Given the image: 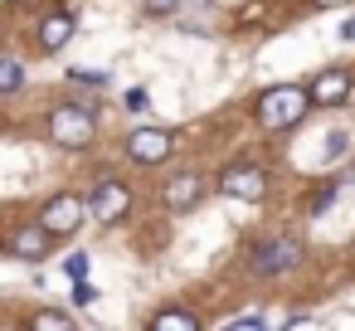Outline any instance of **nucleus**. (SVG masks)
Wrapping results in <instances>:
<instances>
[{"label":"nucleus","instance_id":"4","mask_svg":"<svg viewBox=\"0 0 355 331\" xmlns=\"http://www.w3.org/2000/svg\"><path fill=\"white\" fill-rule=\"evenodd\" d=\"M83 214H88V205H83L78 195H54V200L44 205V214H40V224H44L49 234H69V229L83 224Z\"/></svg>","mask_w":355,"mask_h":331},{"label":"nucleus","instance_id":"6","mask_svg":"<svg viewBox=\"0 0 355 331\" xmlns=\"http://www.w3.org/2000/svg\"><path fill=\"white\" fill-rule=\"evenodd\" d=\"M263 185H268V176L258 166H248V161H239V166H229L219 176V190L224 195H239V200H263Z\"/></svg>","mask_w":355,"mask_h":331},{"label":"nucleus","instance_id":"15","mask_svg":"<svg viewBox=\"0 0 355 331\" xmlns=\"http://www.w3.org/2000/svg\"><path fill=\"white\" fill-rule=\"evenodd\" d=\"M64 273H69L73 282H78V278H88V253H69V258H64Z\"/></svg>","mask_w":355,"mask_h":331},{"label":"nucleus","instance_id":"16","mask_svg":"<svg viewBox=\"0 0 355 331\" xmlns=\"http://www.w3.org/2000/svg\"><path fill=\"white\" fill-rule=\"evenodd\" d=\"M224 326H263V312H239V316H229Z\"/></svg>","mask_w":355,"mask_h":331},{"label":"nucleus","instance_id":"9","mask_svg":"<svg viewBox=\"0 0 355 331\" xmlns=\"http://www.w3.org/2000/svg\"><path fill=\"white\" fill-rule=\"evenodd\" d=\"M161 200H166V210H195V205L205 200V180H200V176H175V180L161 190Z\"/></svg>","mask_w":355,"mask_h":331},{"label":"nucleus","instance_id":"14","mask_svg":"<svg viewBox=\"0 0 355 331\" xmlns=\"http://www.w3.org/2000/svg\"><path fill=\"white\" fill-rule=\"evenodd\" d=\"M30 326H35V331H69V326H73V321H69V316H64V312H40V316H35V321H30Z\"/></svg>","mask_w":355,"mask_h":331},{"label":"nucleus","instance_id":"20","mask_svg":"<svg viewBox=\"0 0 355 331\" xmlns=\"http://www.w3.org/2000/svg\"><path fill=\"white\" fill-rule=\"evenodd\" d=\"M141 108H146V93L132 88V93H127V112H141Z\"/></svg>","mask_w":355,"mask_h":331},{"label":"nucleus","instance_id":"13","mask_svg":"<svg viewBox=\"0 0 355 331\" xmlns=\"http://www.w3.org/2000/svg\"><path fill=\"white\" fill-rule=\"evenodd\" d=\"M20 83H25V69L15 59H0V93H15Z\"/></svg>","mask_w":355,"mask_h":331},{"label":"nucleus","instance_id":"3","mask_svg":"<svg viewBox=\"0 0 355 331\" xmlns=\"http://www.w3.org/2000/svg\"><path fill=\"white\" fill-rule=\"evenodd\" d=\"M49 137L59 146H88L93 142V108H54L49 112Z\"/></svg>","mask_w":355,"mask_h":331},{"label":"nucleus","instance_id":"19","mask_svg":"<svg viewBox=\"0 0 355 331\" xmlns=\"http://www.w3.org/2000/svg\"><path fill=\"white\" fill-rule=\"evenodd\" d=\"M175 6H180V0H146V10H151V15H171Z\"/></svg>","mask_w":355,"mask_h":331},{"label":"nucleus","instance_id":"8","mask_svg":"<svg viewBox=\"0 0 355 331\" xmlns=\"http://www.w3.org/2000/svg\"><path fill=\"white\" fill-rule=\"evenodd\" d=\"M340 98H350V74L345 69H326L311 78V103L316 108H336Z\"/></svg>","mask_w":355,"mask_h":331},{"label":"nucleus","instance_id":"12","mask_svg":"<svg viewBox=\"0 0 355 331\" xmlns=\"http://www.w3.org/2000/svg\"><path fill=\"white\" fill-rule=\"evenodd\" d=\"M200 321L190 316V312H156V321H151V331H195Z\"/></svg>","mask_w":355,"mask_h":331},{"label":"nucleus","instance_id":"5","mask_svg":"<svg viewBox=\"0 0 355 331\" xmlns=\"http://www.w3.org/2000/svg\"><path fill=\"white\" fill-rule=\"evenodd\" d=\"M127 156H132L137 166H156V161H166V156H171V132H161V127L132 132V137H127Z\"/></svg>","mask_w":355,"mask_h":331},{"label":"nucleus","instance_id":"2","mask_svg":"<svg viewBox=\"0 0 355 331\" xmlns=\"http://www.w3.org/2000/svg\"><path fill=\"white\" fill-rule=\"evenodd\" d=\"M302 263V244L292 239V234H277V239H263L253 253H248V268L258 273V278H272V273H287V268H297Z\"/></svg>","mask_w":355,"mask_h":331},{"label":"nucleus","instance_id":"1","mask_svg":"<svg viewBox=\"0 0 355 331\" xmlns=\"http://www.w3.org/2000/svg\"><path fill=\"white\" fill-rule=\"evenodd\" d=\"M306 108H311V93L297 88V83H282V88H268V93L258 98V122H263L268 132H282V127L302 122Z\"/></svg>","mask_w":355,"mask_h":331},{"label":"nucleus","instance_id":"10","mask_svg":"<svg viewBox=\"0 0 355 331\" xmlns=\"http://www.w3.org/2000/svg\"><path fill=\"white\" fill-rule=\"evenodd\" d=\"M49 239H54V234H49L44 224H25V229L10 239V248H15L20 258H30V263H35V258H44V253H49Z\"/></svg>","mask_w":355,"mask_h":331},{"label":"nucleus","instance_id":"17","mask_svg":"<svg viewBox=\"0 0 355 331\" xmlns=\"http://www.w3.org/2000/svg\"><path fill=\"white\" fill-rule=\"evenodd\" d=\"M340 151H345V132H331V142H326V156H331V161H336V156H340Z\"/></svg>","mask_w":355,"mask_h":331},{"label":"nucleus","instance_id":"18","mask_svg":"<svg viewBox=\"0 0 355 331\" xmlns=\"http://www.w3.org/2000/svg\"><path fill=\"white\" fill-rule=\"evenodd\" d=\"M93 297H98V292H93V287H88V282H83V278H78V287H73V302H78V307H88V302H93Z\"/></svg>","mask_w":355,"mask_h":331},{"label":"nucleus","instance_id":"11","mask_svg":"<svg viewBox=\"0 0 355 331\" xmlns=\"http://www.w3.org/2000/svg\"><path fill=\"white\" fill-rule=\"evenodd\" d=\"M69 35H73V20H69V15H49V20L40 25V49L54 54V49L69 44Z\"/></svg>","mask_w":355,"mask_h":331},{"label":"nucleus","instance_id":"21","mask_svg":"<svg viewBox=\"0 0 355 331\" xmlns=\"http://www.w3.org/2000/svg\"><path fill=\"white\" fill-rule=\"evenodd\" d=\"M316 6H340V0H316Z\"/></svg>","mask_w":355,"mask_h":331},{"label":"nucleus","instance_id":"7","mask_svg":"<svg viewBox=\"0 0 355 331\" xmlns=\"http://www.w3.org/2000/svg\"><path fill=\"white\" fill-rule=\"evenodd\" d=\"M127 205H132L127 185L103 180V185H98V195H93V219H98V224H117V219L127 214Z\"/></svg>","mask_w":355,"mask_h":331}]
</instances>
